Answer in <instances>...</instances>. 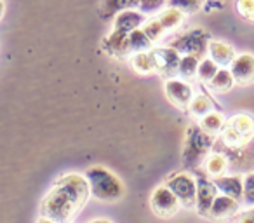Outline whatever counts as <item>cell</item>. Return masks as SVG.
<instances>
[{
  "instance_id": "2",
  "label": "cell",
  "mask_w": 254,
  "mask_h": 223,
  "mask_svg": "<svg viewBox=\"0 0 254 223\" xmlns=\"http://www.w3.org/2000/svg\"><path fill=\"white\" fill-rule=\"evenodd\" d=\"M89 181V190L91 195L98 201L103 202H113L119 201L124 195V185L113 173H110L106 167L94 166L85 174Z\"/></svg>"
},
{
  "instance_id": "4",
  "label": "cell",
  "mask_w": 254,
  "mask_h": 223,
  "mask_svg": "<svg viewBox=\"0 0 254 223\" xmlns=\"http://www.w3.org/2000/svg\"><path fill=\"white\" fill-rule=\"evenodd\" d=\"M223 142L230 149H240L254 138V119L247 114H239L223 126Z\"/></svg>"
},
{
  "instance_id": "19",
  "label": "cell",
  "mask_w": 254,
  "mask_h": 223,
  "mask_svg": "<svg viewBox=\"0 0 254 223\" xmlns=\"http://www.w3.org/2000/svg\"><path fill=\"white\" fill-rule=\"evenodd\" d=\"M131 67L136 74L139 75H150L155 72V65H153V60L150 56V53L143 51V53H134L131 56Z\"/></svg>"
},
{
  "instance_id": "13",
  "label": "cell",
  "mask_w": 254,
  "mask_h": 223,
  "mask_svg": "<svg viewBox=\"0 0 254 223\" xmlns=\"http://www.w3.org/2000/svg\"><path fill=\"white\" fill-rule=\"evenodd\" d=\"M239 213V201L228 195H216L214 202L211 206V211H209L207 218L211 220H228L233 215Z\"/></svg>"
},
{
  "instance_id": "8",
  "label": "cell",
  "mask_w": 254,
  "mask_h": 223,
  "mask_svg": "<svg viewBox=\"0 0 254 223\" xmlns=\"http://www.w3.org/2000/svg\"><path fill=\"white\" fill-rule=\"evenodd\" d=\"M150 204H152V209L157 216L160 218H171L174 216L178 211H180V201H178L176 195L171 192V188L167 187H159L155 192L152 194V199H150Z\"/></svg>"
},
{
  "instance_id": "26",
  "label": "cell",
  "mask_w": 254,
  "mask_h": 223,
  "mask_svg": "<svg viewBox=\"0 0 254 223\" xmlns=\"http://www.w3.org/2000/svg\"><path fill=\"white\" fill-rule=\"evenodd\" d=\"M219 70L218 63L211 60V58H205V60L198 61V68H197V77L202 82H209L212 77L216 75V72Z\"/></svg>"
},
{
  "instance_id": "9",
  "label": "cell",
  "mask_w": 254,
  "mask_h": 223,
  "mask_svg": "<svg viewBox=\"0 0 254 223\" xmlns=\"http://www.w3.org/2000/svg\"><path fill=\"white\" fill-rule=\"evenodd\" d=\"M101 47L106 54H110L113 58H119V60H124L129 54H132L131 44H129V33L119 32V30H113L110 35H106L103 39Z\"/></svg>"
},
{
  "instance_id": "33",
  "label": "cell",
  "mask_w": 254,
  "mask_h": 223,
  "mask_svg": "<svg viewBox=\"0 0 254 223\" xmlns=\"http://www.w3.org/2000/svg\"><path fill=\"white\" fill-rule=\"evenodd\" d=\"M4 12H5V4H4V0H0V19H2Z\"/></svg>"
},
{
  "instance_id": "1",
  "label": "cell",
  "mask_w": 254,
  "mask_h": 223,
  "mask_svg": "<svg viewBox=\"0 0 254 223\" xmlns=\"http://www.w3.org/2000/svg\"><path fill=\"white\" fill-rule=\"evenodd\" d=\"M89 195L87 178L82 174H66L60 178L53 190L44 197L40 213L54 223H71L85 206Z\"/></svg>"
},
{
  "instance_id": "28",
  "label": "cell",
  "mask_w": 254,
  "mask_h": 223,
  "mask_svg": "<svg viewBox=\"0 0 254 223\" xmlns=\"http://www.w3.org/2000/svg\"><path fill=\"white\" fill-rule=\"evenodd\" d=\"M143 32L148 35V39L152 40V42H157V40L164 35L166 28H164L162 23L159 21V18H153V19H148V21L143 23Z\"/></svg>"
},
{
  "instance_id": "22",
  "label": "cell",
  "mask_w": 254,
  "mask_h": 223,
  "mask_svg": "<svg viewBox=\"0 0 254 223\" xmlns=\"http://www.w3.org/2000/svg\"><path fill=\"white\" fill-rule=\"evenodd\" d=\"M129 44H131V51H132V54H134V53H143V51H148L150 47H152L153 42L148 39V35L143 32L141 26H139V28L132 30V32L129 33Z\"/></svg>"
},
{
  "instance_id": "11",
  "label": "cell",
  "mask_w": 254,
  "mask_h": 223,
  "mask_svg": "<svg viewBox=\"0 0 254 223\" xmlns=\"http://www.w3.org/2000/svg\"><path fill=\"white\" fill-rule=\"evenodd\" d=\"M233 78L239 85L254 84V54H240L230 65Z\"/></svg>"
},
{
  "instance_id": "12",
  "label": "cell",
  "mask_w": 254,
  "mask_h": 223,
  "mask_svg": "<svg viewBox=\"0 0 254 223\" xmlns=\"http://www.w3.org/2000/svg\"><path fill=\"white\" fill-rule=\"evenodd\" d=\"M216 195H218V188H216L214 181H209V180H205V178H198L197 180V211H198V215L207 218Z\"/></svg>"
},
{
  "instance_id": "17",
  "label": "cell",
  "mask_w": 254,
  "mask_h": 223,
  "mask_svg": "<svg viewBox=\"0 0 254 223\" xmlns=\"http://www.w3.org/2000/svg\"><path fill=\"white\" fill-rule=\"evenodd\" d=\"M209 84V89L212 92H218V94H223V92H228L230 89L233 87L235 84V78H233L232 72L226 70V68H219L216 72V75L207 82Z\"/></svg>"
},
{
  "instance_id": "5",
  "label": "cell",
  "mask_w": 254,
  "mask_h": 223,
  "mask_svg": "<svg viewBox=\"0 0 254 223\" xmlns=\"http://www.w3.org/2000/svg\"><path fill=\"white\" fill-rule=\"evenodd\" d=\"M209 42H211V35L205 32L204 28H193L190 32L183 33V35L176 37L171 42V47L176 49L181 56H197L200 60L209 49Z\"/></svg>"
},
{
  "instance_id": "10",
  "label": "cell",
  "mask_w": 254,
  "mask_h": 223,
  "mask_svg": "<svg viewBox=\"0 0 254 223\" xmlns=\"http://www.w3.org/2000/svg\"><path fill=\"white\" fill-rule=\"evenodd\" d=\"M166 94L171 99L173 105L178 108H187L190 105L191 98H193V89L187 80H180V78H167L166 82Z\"/></svg>"
},
{
  "instance_id": "23",
  "label": "cell",
  "mask_w": 254,
  "mask_h": 223,
  "mask_svg": "<svg viewBox=\"0 0 254 223\" xmlns=\"http://www.w3.org/2000/svg\"><path fill=\"white\" fill-rule=\"evenodd\" d=\"M188 108H190L191 115L202 119L204 115L211 114L212 108H214V105H212V101H211L209 96H195V98H191Z\"/></svg>"
},
{
  "instance_id": "3",
  "label": "cell",
  "mask_w": 254,
  "mask_h": 223,
  "mask_svg": "<svg viewBox=\"0 0 254 223\" xmlns=\"http://www.w3.org/2000/svg\"><path fill=\"white\" fill-rule=\"evenodd\" d=\"M214 136L207 135L200 126H190L187 129L183 149V166L188 169H195L207 157L209 150L212 149Z\"/></svg>"
},
{
  "instance_id": "16",
  "label": "cell",
  "mask_w": 254,
  "mask_h": 223,
  "mask_svg": "<svg viewBox=\"0 0 254 223\" xmlns=\"http://www.w3.org/2000/svg\"><path fill=\"white\" fill-rule=\"evenodd\" d=\"M214 185L219 192H223L228 197H233L240 201L244 197V180L240 176H218L214 178Z\"/></svg>"
},
{
  "instance_id": "14",
  "label": "cell",
  "mask_w": 254,
  "mask_h": 223,
  "mask_svg": "<svg viewBox=\"0 0 254 223\" xmlns=\"http://www.w3.org/2000/svg\"><path fill=\"white\" fill-rule=\"evenodd\" d=\"M143 23H145V16H143L141 11L126 9V11H120L115 14L113 30H119V32H124V33H131L132 30L139 28Z\"/></svg>"
},
{
  "instance_id": "20",
  "label": "cell",
  "mask_w": 254,
  "mask_h": 223,
  "mask_svg": "<svg viewBox=\"0 0 254 223\" xmlns=\"http://www.w3.org/2000/svg\"><path fill=\"white\" fill-rule=\"evenodd\" d=\"M159 21L162 23V26L166 30H173V28H178V26L181 25V21L185 19V14L181 11H178V9L174 7H169L167 5L166 9H162V11L159 12Z\"/></svg>"
},
{
  "instance_id": "29",
  "label": "cell",
  "mask_w": 254,
  "mask_h": 223,
  "mask_svg": "<svg viewBox=\"0 0 254 223\" xmlns=\"http://www.w3.org/2000/svg\"><path fill=\"white\" fill-rule=\"evenodd\" d=\"M164 4H167V0H141L138 9L143 14H152V12L160 11Z\"/></svg>"
},
{
  "instance_id": "21",
  "label": "cell",
  "mask_w": 254,
  "mask_h": 223,
  "mask_svg": "<svg viewBox=\"0 0 254 223\" xmlns=\"http://www.w3.org/2000/svg\"><path fill=\"white\" fill-rule=\"evenodd\" d=\"M223 126H225V119L218 112H211V114L204 115L200 121V128L211 136H216L218 133H221Z\"/></svg>"
},
{
  "instance_id": "6",
  "label": "cell",
  "mask_w": 254,
  "mask_h": 223,
  "mask_svg": "<svg viewBox=\"0 0 254 223\" xmlns=\"http://www.w3.org/2000/svg\"><path fill=\"white\" fill-rule=\"evenodd\" d=\"M167 187L178 197L181 206L195 208L197 206V181L187 173H178L169 178Z\"/></svg>"
},
{
  "instance_id": "7",
  "label": "cell",
  "mask_w": 254,
  "mask_h": 223,
  "mask_svg": "<svg viewBox=\"0 0 254 223\" xmlns=\"http://www.w3.org/2000/svg\"><path fill=\"white\" fill-rule=\"evenodd\" d=\"M150 56L155 65V72L167 78H174L180 75V61L181 54L173 47H155L150 51Z\"/></svg>"
},
{
  "instance_id": "34",
  "label": "cell",
  "mask_w": 254,
  "mask_h": 223,
  "mask_svg": "<svg viewBox=\"0 0 254 223\" xmlns=\"http://www.w3.org/2000/svg\"><path fill=\"white\" fill-rule=\"evenodd\" d=\"M37 223H54V222H53V220H49V218H44V216H42V218H40Z\"/></svg>"
},
{
  "instance_id": "27",
  "label": "cell",
  "mask_w": 254,
  "mask_h": 223,
  "mask_svg": "<svg viewBox=\"0 0 254 223\" xmlns=\"http://www.w3.org/2000/svg\"><path fill=\"white\" fill-rule=\"evenodd\" d=\"M167 5L178 9L183 14H193L200 9L202 0H167Z\"/></svg>"
},
{
  "instance_id": "15",
  "label": "cell",
  "mask_w": 254,
  "mask_h": 223,
  "mask_svg": "<svg viewBox=\"0 0 254 223\" xmlns=\"http://www.w3.org/2000/svg\"><path fill=\"white\" fill-rule=\"evenodd\" d=\"M209 56L214 63H218L219 68H226L232 65V61L235 60V51L230 44L221 42V40H211L207 49Z\"/></svg>"
},
{
  "instance_id": "30",
  "label": "cell",
  "mask_w": 254,
  "mask_h": 223,
  "mask_svg": "<svg viewBox=\"0 0 254 223\" xmlns=\"http://www.w3.org/2000/svg\"><path fill=\"white\" fill-rule=\"evenodd\" d=\"M237 11L246 19L254 21V0H237Z\"/></svg>"
},
{
  "instance_id": "32",
  "label": "cell",
  "mask_w": 254,
  "mask_h": 223,
  "mask_svg": "<svg viewBox=\"0 0 254 223\" xmlns=\"http://www.w3.org/2000/svg\"><path fill=\"white\" fill-rule=\"evenodd\" d=\"M239 223H254V208L239 216Z\"/></svg>"
},
{
  "instance_id": "24",
  "label": "cell",
  "mask_w": 254,
  "mask_h": 223,
  "mask_svg": "<svg viewBox=\"0 0 254 223\" xmlns=\"http://www.w3.org/2000/svg\"><path fill=\"white\" fill-rule=\"evenodd\" d=\"M198 58L197 56H187L181 58L180 61V75L183 77V80H193L197 77V68H198Z\"/></svg>"
},
{
  "instance_id": "25",
  "label": "cell",
  "mask_w": 254,
  "mask_h": 223,
  "mask_svg": "<svg viewBox=\"0 0 254 223\" xmlns=\"http://www.w3.org/2000/svg\"><path fill=\"white\" fill-rule=\"evenodd\" d=\"M205 169H207V173L214 178L223 176L225 171L228 169V160H226L221 153H214V155L209 157L207 162H205Z\"/></svg>"
},
{
  "instance_id": "31",
  "label": "cell",
  "mask_w": 254,
  "mask_h": 223,
  "mask_svg": "<svg viewBox=\"0 0 254 223\" xmlns=\"http://www.w3.org/2000/svg\"><path fill=\"white\" fill-rule=\"evenodd\" d=\"M244 197L249 204L254 206V173L244 178Z\"/></svg>"
},
{
  "instance_id": "18",
  "label": "cell",
  "mask_w": 254,
  "mask_h": 223,
  "mask_svg": "<svg viewBox=\"0 0 254 223\" xmlns=\"http://www.w3.org/2000/svg\"><path fill=\"white\" fill-rule=\"evenodd\" d=\"M141 0H103L101 14L103 18L115 16L117 12L126 11V9H138Z\"/></svg>"
},
{
  "instance_id": "35",
  "label": "cell",
  "mask_w": 254,
  "mask_h": 223,
  "mask_svg": "<svg viewBox=\"0 0 254 223\" xmlns=\"http://www.w3.org/2000/svg\"><path fill=\"white\" fill-rule=\"evenodd\" d=\"M91 223H112L110 220H94V222H91Z\"/></svg>"
}]
</instances>
